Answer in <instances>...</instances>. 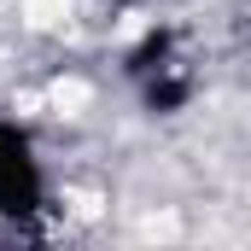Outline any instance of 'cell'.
<instances>
[{"mask_svg":"<svg viewBox=\"0 0 251 251\" xmlns=\"http://www.w3.org/2000/svg\"><path fill=\"white\" fill-rule=\"evenodd\" d=\"M29 210H41V164L24 128L0 123V216H29Z\"/></svg>","mask_w":251,"mask_h":251,"instance_id":"1","label":"cell"}]
</instances>
